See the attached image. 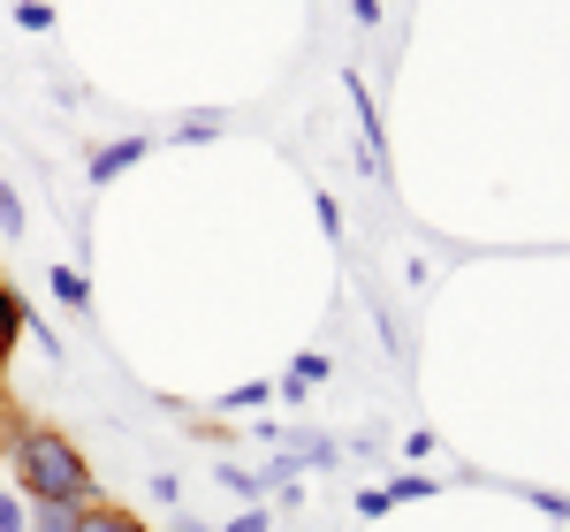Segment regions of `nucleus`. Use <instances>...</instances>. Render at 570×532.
Here are the masks:
<instances>
[{"label":"nucleus","instance_id":"1","mask_svg":"<svg viewBox=\"0 0 570 532\" xmlns=\"http://www.w3.org/2000/svg\"><path fill=\"white\" fill-rule=\"evenodd\" d=\"M8 464H16V494L23 502H99V480H91L85 449L69 442L61 426H39V418H23V434L8 449Z\"/></svg>","mask_w":570,"mask_h":532},{"label":"nucleus","instance_id":"2","mask_svg":"<svg viewBox=\"0 0 570 532\" xmlns=\"http://www.w3.org/2000/svg\"><path fill=\"white\" fill-rule=\"evenodd\" d=\"M145 152H153L145 137H115V145H99V152H91V183L107 190V183H115V176H130V168H137V160H145Z\"/></svg>","mask_w":570,"mask_h":532},{"label":"nucleus","instance_id":"3","mask_svg":"<svg viewBox=\"0 0 570 532\" xmlns=\"http://www.w3.org/2000/svg\"><path fill=\"white\" fill-rule=\"evenodd\" d=\"M320 381H327V351H297V357H289V373H282V396L297 403V396H312Z\"/></svg>","mask_w":570,"mask_h":532},{"label":"nucleus","instance_id":"4","mask_svg":"<svg viewBox=\"0 0 570 532\" xmlns=\"http://www.w3.org/2000/svg\"><path fill=\"white\" fill-rule=\"evenodd\" d=\"M23 327H31V312H23V297L0 282V373H8V351L23 343Z\"/></svg>","mask_w":570,"mask_h":532},{"label":"nucleus","instance_id":"5","mask_svg":"<svg viewBox=\"0 0 570 532\" xmlns=\"http://www.w3.org/2000/svg\"><path fill=\"white\" fill-rule=\"evenodd\" d=\"M77 532H145L130 518V510H115V502H85V510H77Z\"/></svg>","mask_w":570,"mask_h":532},{"label":"nucleus","instance_id":"6","mask_svg":"<svg viewBox=\"0 0 570 532\" xmlns=\"http://www.w3.org/2000/svg\"><path fill=\"white\" fill-rule=\"evenodd\" d=\"M46 282H53V297H61V305H69V312H91V282H85V274H77V266H53Z\"/></svg>","mask_w":570,"mask_h":532},{"label":"nucleus","instance_id":"7","mask_svg":"<svg viewBox=\"0 0 570 532\" xmlns=\"http://www.w3.org/2000/svg\"><path fill=\"white\" fill-rule=\"evenodd\" d=\"M23 532H77V502H31V525Z\"/></svg>","mask_w":570,"mask_h":532},{"label":"nucleus","instance_id":"8","mask_svg":"<svg viewBox=\"0 0 570 532\" xmlns=\"http://www.w3.org/2000/svg\"><path fill=\"white\" fill-rule=\"evenodd\" d=\"M220 137V115H183L176 122V145H214Z\"/></svg>","mask_w":570,"mask_h":532},{"label":"nucleus","instance_id":"9","mask_svg":"<svg viewBox=\"0 0 570 532\" xmlns=\"http://www.w3.org/2000/svg\"><path fill=\"white\" fill-rule=\"evenodd\" d=\"M426 494H441L426 472H403V480H389V502H426Z\"/></svg>","mask_w":570,"mask_h":532},{"label":"nucleus","instance_id":"10","mask_svg":"<svg viewBox=\"0 0 570 532\" xmlns=\"http://www.w3.org/2000/svg\"><path fill=\"white\" fill-rule=\"evenodd\" d=\"M31 525V502H23V494H8L0 487V532H23Z\"/></svg>","mask_w":570,"mask_h":532},{"label":"nucleus","instance_id":"11","mask_svg":"<svg viewBox=\"0 0 570 532\" xmlns=\"http://www.w3.org/2000/svg\"><path fill=\"white\" fill-rule=\"evenodd\" d=\"M220 487L244 494V502H252V494H266V487H259V472H244V464H220Z\"/></svg>","mask_w":570,"mask_h":532},{"label":"nucleus","instance_id":"12","mask_svg":"<svg viewBox=\"0 0 570 532\" xmlns=\"http://www.w3.org/2000/svg\"><path fill=\"white\" fill-rule=\"evenodd\" d=\"M266 396H274V388H266V381H244V388H228V396H220V403H228V411H259Z\"/></svg>","mask_w":570,"mask_h":532},{"label":"nucleus","instance_id":"13","mask_svg":"<svg viewBox=\"0 0 570 532\" xmlns=\"http://www.w3.org/2000/svg\"><path fill=\"white\" fill-rule=\"evenodd\" d=\"M16 434H23V411L0 396V464H8V449H16Z\"/></svg>","mask_w":570,"mask_h":532},{"label":"nucleus","instance_id":"14","mask_svg":"<svg viewBox=\"0 0 570 532\" xmlns=\"http://www.w3.org/2000/svg\"><path fill=\"white\" fill-rule=\"evenodd\" d=\"M16 23H23V31H53V8H46V0H16Z\"/></svg>","mask_w":570,"mask_h":532},{"label":"nucleus","instance_id":"15","mask_svg":"<svg viewBox=\"0 0 570 532\" xmlns=\"http://www.w3.org/2000/svg\"><path fill=\"white\" fill-rule=\"evenodd\" d=\"M0 228H8V236H23V198H16L8 183H0Z\"/></svg>","mask_w":570,"mask_h":532},{"label":"nucleus","instance_id":"16","mask_svg":"<svg viewBox=\"0 0 570 532\" xmlns=\"http://www.w3.org/2000/svg\"><path fill=\"white\" fill-rule=\"evenodd\" d=\"M389 510H395L389 487H365V494H357V518H365V525H373V518H389Z\"/></svg>","mask_w":570,"mask_h":532},{"label":"nucleus","instance_id":"17","mask_svg":"<svg viewBox=\"0 0 570 532\" xmlns=\"http://www.w3.org/2000/svg\"><path fill=\"white\" fill-rule=\"evenodd\" d=\"M312 206H320V228H327V236H343V206H335V198H327V190H320V198H312Z\"/></svg>","mask_w":570,"mask_h":532},{"label":"nucleus","instance_id":"18","mask_svg":"<svg viewBox=\"0 0 570 532\" xmlns=\"http://www.w3.org/2000/svg\"><path fill=\"white\" fill-rule=\"evenodd\" d=\"M153 502H183V480H176V472H153Z\"/></svg>","mask_w":570,"mask_h":532},{"label":"nucleus","instance_id":"19","mask_svg":"<svg viewBox=\"0 0 570 532\" xmlns=\"http://www.w3.org/2000/svg\"><path fill=\"white\" fill-rule=\"evenodd\" d=\"M220 532H266V510H244V518H228Z\"/></svg>","mask_w":570,"mask_h":532},{"label":"nucleus","instance_id":"20","mask_svg":"<svg viewBox=\"0 0 570 532\" xmlns=\"http://www.w3.org/2000/svg\"><path fill=\"white\" fill-rule=\"evenodd\" d=\"M351 16L365 23V31H373V23H381V0H351Z\"/></svg>","mask_w":570,"mask_h":532}]
</instances>
